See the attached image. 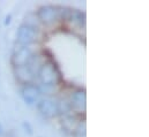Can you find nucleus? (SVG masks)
I'll return each mask as SVG.
<instances>
[{"label": "nucleus", "instance_id": "1", "mask_svg": "<svg viewBox=\"0 0 149 137\" xmlns=\"http://www.w3.org/2000/svg\"><path fill=\"white\" fill-rule=\"evenodd\" d=\"M38 77L40 82L46 86H53L59 82L60 75L58 69L56 68L52 64L45 62L38 69Z\"/></svg>", "mask_w": 149, "mask_h": 137}, {"label": "nucleus", "instance_id": "2", "mask_svg": "<svg viewBox=\"0 0 149 137\" xmlns=\"http://www.w3.org/2000/svg\"><path fill=\"white\" fill-rule=\"evenodd\" d=\"M37 16L40 20V22H43L46 26H50L59 19V10H57L56 7L50 6V5L42 6L38 8Z\"/></svg>", "mask_w": 149, "mask_h": 137}, {"label": "nucleus", "instance_id": "3", "mask_svg": "<svg viewBox=\"0 0 149 137\" xmlns=\"http://www.w3.org/2000/svg\"><path fill=\"white\" fill-rule=\"evenodd\" d=\"M16 37H17V42L21 45L28 46L36 40L37 34H36V30L34 27H31L29 24H22L17 30Z\"/></svg>", "mask_w": 149, "mask_h": 137}, {"label": "nucleus", "instance_id": "4", "mask_svg": "<svg viewBox=\"0 0 149 137\" xmlns=\"http://www.w3.org/2000/svg\"><path fill=\"white\" fill-rule=\"evenodd\" d=\"M21 95H22V98L24 99L26 103L31 105V104L37 103L39 100L40 90L37 85H35L33 83H27L21 89Z\"/></svg>", "mask_w": 149, "mask_h": 137}, {"label": "nucleus", "instance_id": "5", "mask_svg": "<svg viewBox=\"0 0 149 137\" xmlns=\"http://www.w3.org/2000/svg\"><path fill=\"white\" fill-rule=\"evenodd\" d=\"M37 109L39 111L40 114H43L46 118L56 116L59 112L57 104L52 99H49V98H45V99H42V100L37 102Z\"/></svg>", "mask_w": 149, "mask_h": 137}, {"label": "nucleus", "instance_id": "6", "mask_svg": "<svg viewBox=\"0 0 149 137\" xmlns=\"http://www.w3.org/2000/svg\"><path fill=\"white\" fill-rule=\"evenodd\" d=\"M31 58H33L31 51H30L28 47L23 46V47H21L20 50L15 51L14 57H13V62H14V65H15L16 67L27 66V65L29 64V61L31 60Z\"/></svg>", "mask_w": 149, "mask_h": 137}, {"label": "nucleus", "instance_id": "7", "mask_svg": "<svg viewBox=\"0 0 149 137\" xmlns=\"http://www.w3.org/2000/svg\"><path fill=\"white\" fill-rule=\"evenodd\" d=\"M72 105L77 109H84L86 107V93L83 91H76L72 95Z\"/></svg>", "mask_w": 149, "mask_h": 137}, {"label": "nucleus", "instance_id": "8", "mask_svg": "<svg viewBox=\"0 0 149 137\" xmlns=\"http://www.w3.org/2000/svg\"><path fill=\"white\" fill-rule=\"evenodd\" d=\"M67 19L71 20L74 24L83 26L84 24V20H86V15H84L83 12H81L79 9H72V10H70V13L67 15Z\"/></svg>", "mask_w": 149, "mask_h": 137}, {"label": "nucleus", "instance_id": "9", "mask_svg": "<svg viewBox=\"0 0 149 137\" xmlns=\"http://www.w3.org/2000/svg\"><path fill=\"white\" fill-rule=\"evenodd\" d=\"M2 134V128H1V125H0V135Z\"/></svg>", "mask_w": 149, "mask_h": 137}]
</instances>
